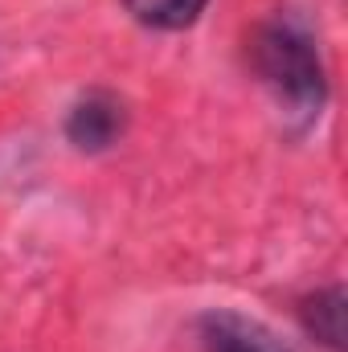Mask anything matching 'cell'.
Instances as JSON below:
<instances>
[{
  "label": "cell",
  "mask_w": 348,
  "mask_h": 352,
  "mask_svg": "<svg viewBox=\"0 0 348 352\" xmlns=\"http://www.w3.org/2000/svg\"><path fill=\"white\" fill-rule=\"evenodd\" d=\"M123 127H127V111L111 90H87L66 115V140L78 152H107L111 144H119Z\"/></svg>",
  "instance_id": "obj_2"
},
{
  "label": "cell",
  "mask_w": 348,
  "mask_h": 352,
  "mask_svg": "<svg viewBox=\"0 0 348 352\" xmlns=\"http://www.w3.org/2000/svg\"><path fill=\"white\" fill-rule=\"evenodd\" d=\"M209 0H123V8L131 12V21L148 25V29H188Z\"/></svg>",
  "instance_id": "obj_5"
},
{
  "label": "cell",
  "mask_w": 348,
  "mask_h": 352,
  "mask_svg": "<svg viewBox=\"0 0 348 352\" xmlns=\"http://www.w3.org/2000/svg\"><path fill=\"white\" fill-rule=\"evenodd\" d=\"M250 66L287 119L295 123L320 119V107L328 98V74H324L316 33L307 29L303 16L279 12L262 21L250 37Z\"/></svg>",
  "instance_id": "obj_1"
},
{
  "label": "cell",
  "mask_w": 348,
  "mask_h": 352,
  "mask_svg": "<svg viewBox=\"0 0 348 352\" xmlns=\"http://www.w3.org/2000/svg\"><path fill=\"white\" fill-rule=\"evenodd\" d=\"M299 320H303L307 336H316L332 352H345V287L332 283V287L307 295L299 303Z\"/></svg>",
  "instance_id": "obj_4"
},
{
  "label": "cell",
  "mask_w": 348,
  "mask_h": 352,
  "mask_svg": "<svg viewBox=\"0 0 348 352\" xmlns=\"http://www.w3.org/2000/svg\"><path fill=\"white\" fill-rule=\"evenodd\" d=\"M197 340H201V352H291L262 320L230 307L205 311L197 320Z\"/></svg>",
  "instance_id": "obj_3"
}]
</instances>
